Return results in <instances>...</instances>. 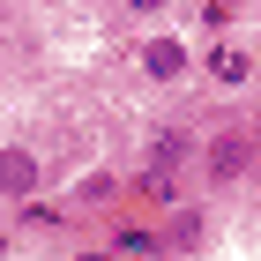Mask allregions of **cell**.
<instances>
[{"mask_svg": "<svg viewBox=\"0 0 261 261\" xmlns=\"http://www.w3.org/2000/svg\"><path fill=\"white\" fill-rule=\"evenodd\" d=\"M142 67H149L157 82H179L187 75V45L179 38H149V45H142Z\"/></svg>", "mask_w": 261, "mask_h": 261, "instance_id": "obj_4", "label": "cell"}, {"mask_svg": "<svg viewBox=\"0 0 261 261\" xmlns=\"http://www.w3.org/2000/svg\"><path fill=\"white\" fill-rule=\"evenodd\" d=\"M112 246H120V254H157V239H149V231H120Z\"/></svg>", "mask_w": 261, "mask_h": 261, "instance_id": "obj_7", "label": "cell"}, {"mask_svg": "<svg viewBox=\"0 0 261 261\" xmlns=\"http://www.w3.org/2000/svg\"><path fill=\"white\" fill-rule=\"evenodd\" d=\"M179 172H187V135H157V142H149V187H157V194H172V187H179Z\"/></svg>", "mask_w": 261, "mask_h": 261, "instance_id": "obj_2", "label": "cell"}, {"mask_svg": "<svg viewBox=\"0 0 261 261\" xmlns=\"http://www.w3.org/2000/svg\"><path fill=\"white\" fill-rule=\"evenodd\" d=\"M0 194H38V157L30 149H0Z\"/></svg>", "mask_w": 261, "mask_h": 261, "instance_id": "obj_3", "label": "cell"}, {"mask_svg": "<svg viewBox=\"0 0 261 261\" xmlns=\"http://www.w3.org/2000/svg\"><path fill=\"white\" fill-rule=\"evenodd\" d=\"M209 67H217V82H246V75H254V60H246V53H231V45H224Z\"/></svg>", "mask_w": 261, "mask_h": 261, "instance_id": "obj_6", "label": "cell"}, {"mask_svg": "<svg viewBox=\"0 0 261 261\" xmlns=\"http://www.w3.org/2000/svg\"><path fill=\"white\" fill-rule=\"evenodd\" d=\"M157 246H179V254H194V246H201V217H194V209H179V217H172V231H164Z\"/></svg>", "mask_w": 261, "mask_h": 261, "instance_id": "obj_5", "label": "cell"}, {"mask_svg": "<svg viewBox=\"0 0 261 261\" xmlns=\"http://www.w3.org/2000/svg\"><path fill=\"white\" fill-rule=\"evenodd\" d=\"M201 179H209V187H239V179H254V135H246V127L209 135V142H201Z\"/></svg>", "mask_w": 261, "mask_h": 261, "instance_id": "obj_1", "label": "cell"}, {"mask_svg": "<svg viewBox=\"0 0 261 261\" xmlns=\"http://www.w3.org/2000/svg\"><path fill=\"white\" fill-rule=\"evenodd\" d=\"M127 8H142V15H157V8H164V0H127Z\"/></svg>", "mask_w": 261, "mask_h": 261, "instance_id": "obj_8", "label": "cell"}]
</instances>
